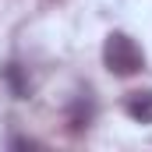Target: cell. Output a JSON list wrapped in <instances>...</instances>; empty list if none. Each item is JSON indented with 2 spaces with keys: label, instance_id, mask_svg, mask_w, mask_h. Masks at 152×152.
Wrapping results in <instances>:
<instances>
[{
  "label": "cell",
  "instance_id": "cell-1",
  "mask_svg": "<svg viewBox=\"0 0 152 152\" xmlns=\"http://www.w3.org/2000/svg\"><path fill=\"white\" fill-rule=\"evenodd\" d=\"M103 60H106V67H110L117 78H131V75H138V71L145 67L142 46H138L131 36H124V32H110V36H106Z\"/></svg>",
  "mask_w": 152,
  "mask_h": 152
},
{
  "label": "cell",
  "instance_id": "cell-2",
  "mask_svg": "<svg viewBox=\"0 0 152 152\" xmlns=\"http://www.w3.org/2000/svg\"><path fill=\"white\" fill-rule=\"evenodd\" d=\"M124 110H127L131 120H138V124H152V88L131 92L127 103H124Z\"/></svg>",
  "mask_w": 152,
  "mask_h": 152
},
{
  "label": "cell",
  "instance_id": "cell-3",
  "mask_svg": "<svg viewBox=\"0 0 152 152\" xmlns=\"http://www.w3.org/2000/svg\"><path fill=\"white\" fill-rule=\"evenodd\" d=\"M67 124H71V131H85L92 124V99L78 96L75 106H71V113H67Z\"/></svg>",
  "mask_w": 152,
  "mask_h": 152
},
{
  "label": "cell",
  "instance_id": "cell-4",
  "mask_svg": "<svg viewBox=\"0 0 152 152\" xmlns=\"http://www.w3.org/2000/svg\"><path fill=\"white\" fill-rule=\"evenodd\" d=\"M7 81H11V88H14V96H18V99H28V81H25V75H21V67H18V64H11V67H7Z\"/></svg>",
  "mask_w": 152,
  "mask_h": 152
}]
</instances>
